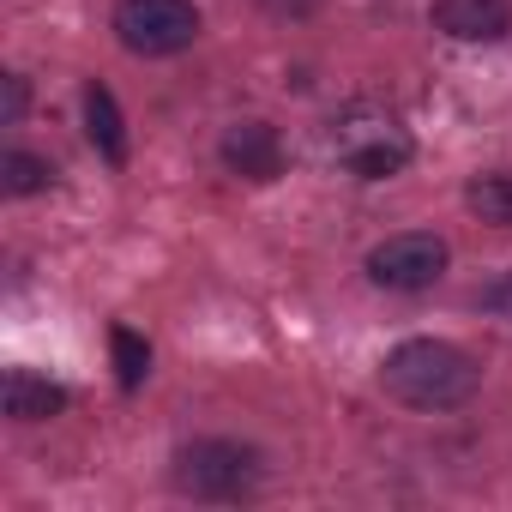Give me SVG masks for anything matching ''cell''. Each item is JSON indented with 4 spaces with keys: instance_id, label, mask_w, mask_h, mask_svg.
Returning a JSON list of instances; mask_svg holds the SVG:
<instances>
[{
    "instance_id": "6da1fadb",
    "label": "cell",
    "mask_w": 512,
    "mask_h": 512,
    "mask_svg": "<svg viewBox=\"0 0 512 512\" xmlns=\"http://www.w3.org/2000/svg\"><path fill=\"white\" fill-rule=\"evenodd\" d=\"M380 386L386 398H398L404 410H458L476 398L482 368L470 350L446 344V338H404L386 350L380 362Z\"/></svg>"
},
{
    "instance_id": "7a4b0ae2",
    "label": "cell",
    "mask_w": 512,
    "mask_h": 512,
    "mask_svg": "<svg viewBox=\"0 0 512 512\" xmlns=\"http://www.w3.org/2000/svg\"><path fill=\"white\" fill-rule=\"evenodd\" d=\"M332 157H338L356 181H392V175L410 169L416 139L398 127L392 109H380V103H350V109L332 121Z\"/></svg>"
},
{
    "instance_id": "3957f363",
    "label": "cell",
    "mask_w": 512,
    "mask_h": 512,
    "mask_svg": "<svg viewBox=\"0 0 512 512\" xmlns=\"http://www.w3.org/2000/svg\"><path fill=\"white\" fill-rule=\"evenodd\" d=\"M266 476L260 452L241 440H187L175 452V488L193 500H241Z\"/></svg>"
},
{
    "instance_id": "277c9868",
    "label": "cell",
    "mask_w": 512,
    "mask_h": 512,
    "mask_svg": "<svg viewBox=\"0 0 512 512\" xmlns=\"http://www.w3.org/2000/svg\"><path fill=\"white\" fill-rule=\"evenodd\" d=\"M205 31L193 0H121L115 7V37L127 55H145V61H163V55H181L193 49Z\"/></svg>"
},
{
    "instance_id": "5b68a950",
    "label": "cell",
    "mask_w": 512,
    "mask_h": 512,
    "mask_svg": "<svg viewBox=\"0 0 512 512\" xmlns=\"http://www.w3.org/2000/svg\"><path fill=\"white\" fill-rule=\"evenodd\" d=\"M452 266V253L440 235L428 229H404V235H386L374 253H368V278L380 290H398V296H416V290H434Z\"/></svg>"
},
{
    "instance_id": "8992f818",
    "label": "cell",
    "mask_w": 512,
    "mask_h": 512,
    "mask_svg": "<svg viewBox=\"0 0 512 512\" xmlns=\"http://www.w3.org/2000/svg\"><path fill=\"white\" fill-rule=\"evenodd\" d=\"M217 157H223V169L241 175V181H278V175H284V139H278L272 121H235V127L223 133Z\"/></svg>"
},
{
    "instance_id": "52a82bcc",
    "label": "cell",
    "mask_w": 512,
    "mask_h": 512,
    "mask_svg": "<svg viewBox=\"0 0 512 512\" xmlns=\"http://www.w3.org/2000/svg\"><path fill=\"white\" fill-rule=\"evenodd\" d=\"M428 19L452 43H500L512 31V0H434Z\"/></svg>"
},
{
    "instance_id": "ba28073f",
    "label": "cell",
    "mask_w": 512,
    "mask_h": 512,
    "mask_svg": "<svg viewBox=\"0 0 512 512\" xmlns=\"http://www.w3.org/2000/svg\"><path fill=\"white\" fill-rule=\"evenodd\" d=\"M0 410H7L13 422H49L67 410V386L31 374V368H13L7 380H0Z\"/></svg>"
},
{
    "instance_id": "9c48e42d",
    "label": "cell",
    "mask_w": 512,
    "mask_h": 512,
    "mask_svg": "<svg viewBox=\"0 0 512 512\" xmlns=\"http://www.w3.org/2000/svg\"><path fill=\"white\" fill-rule=\"evenodd\" d=\"M85 133H91V145L109 157V163H127V121H121V103H115V91L109 85H85Z\"/></svg>"
},
{
    "instance_id": "30bf717a",
    "label": "cell",
    "mask_w": 512,
    "mask_h": 512,
    "mask_svg": "<svg viewBox=\"0 0 512 512\" xmlns=\"http://www.w3.org/2000/svg\"><path fill=\"white\" fill-rule=\"evenodd\" d=\"M464 205L494 223V229H512V169H488V175H470L464 181Z\"/></svg>"
},
{
    "instance_id": "8fae6325",
    "label": "cell",
    "mask_w": 512,
    "mask_h": 512,
    "mask_svg": "<svg viewBox=\"0 0 512 512\" xmlns=\"http://www.w3.org/2000/svg\"><path fill=\"white\" fill-rule=\"evenodd\" d=\"M109 356H115V380H121V392H139L145 374H151V344H145L133 326H115V332H109Z\"/></svg>"
},
{
    "instance_id": "7c38bea8",
    "label": "cell",
    "mask_w": 512,
    "mask_h": 512,
    "mask_svg": "<svg viewBox=\"0 0 512 512\" xmlns=\"http://www.w3.org/2000/svg\"><path fill=\"white\" fill-rule=\"evenodd\" d=\"M49 181H55L49 157H31V151H7V157H0V187H7L13 199H25V193H43Z\"/></svg>"
},
{
    "instance_id": "4fadbf2b",
    "label": "cell",
    "mask_w": 512,
    "mask_h": 512,
    "mask_svg": "<svg viewBox=\"0 0 512 512\" xmlns=\"http://www.w3.org/2000/svg\"><path fill=\"white\" fill-rule=\"evenodd\" d=\"M0 85H7V109H0V121H7V127H19V121H25V103H31V91H25V79H19V73H7Z\"/></svg>"
},
{
    "instance_id": "5bb4252c",
    "label": "cell",
    "mask_w": 512,
    "mask_h": 512,
    "mask_svg": "<svg viewBox=\"0 0 512 512\" xmlns=\"http://www.w3.org/2000/svg\"><path fill=\"white\" fill-rule=\"evenodd\" d=\"M476 302H482L488 314H500V320H512V272H506V278H494V284H488V290H482Z\"/></svg>"
},
{
    "instance_id": "9a60e30c",
    "label": "cell",
    "mask_w": 512,
    "mask_h": 512,
    "mask_svg": "<svg viewBox=\"0 0 512 512\" xmlns=\"http://www.w3.org/2000/svg\"><path fill=\"white\" fill-rule=\"evenodd\" d=\"M266 7H272V13H314L320 0H266Z\"/></svg>"
}]
</instances>
